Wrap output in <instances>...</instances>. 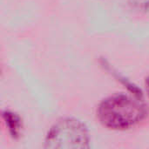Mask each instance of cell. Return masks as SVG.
Listing matches in <instances>:
<instances>
[{
	"mask_svg": "<svg viewBox=\"0 0 149 149\" xmlns=\"http://www.w3.org/2000/svg\"><path fill=\"white\" fill-rule=\"evenodd\" d=\"M146 104L137 97L116 94L104 100L98 107L100 123L110 129L126 130L135 127L148 115Z\"/></svg>",
	"mask_w": 149,
	"mask_h": 149,
	"instance_id": "1",
	"label": "cell"
},
{
	"mask_svg": "<svg viewBox=\"0 0 149 149\" xmlns=\"http://www.w3.org/2000/svg\"><path fill=\"white\" fill-rule=\"evenodd\" d=\"M88 142V134L84 125L70 119L55 124L46 138L50 148H86Z\"/></svg>",
	"mask_w": 149,
	"mask_h": 149,
	"instance_id": "2",
	"label": "cell"
},
{
	"mask_svg": "<svg viewBox=\"0 0 149 149\" xmlns=\"http://www.w3.org/2000/svg\"><path fill=\"white\" fill-rule=\"evenodd\" d=\"M146 88H147V92L149 96V77L148 78V79L146 80Z\"/></svg>",
	"mask_w": 149,
	"mask_h": 149,
	"instance_id": "3",
	"label": "cell"
}]
</instances>
